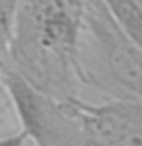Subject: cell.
Segmentation results:
<instances>
[{
    "mask_svg": "<svg viewBox=\"0 0 142 146\" xmlns=\"http://www.w3.org/2000/svg\"><path fill=\"white\" fill-rule=\"evenodd\" d=\"M27 140V135L21 129H18L11 134H5L0 140V146H26Z\"/></svg>",
    "mask_w": 142,
    "mask_h": 146,
    "instance_id": "7",
    "label": "cell"
},
{
    "mask_svg": "<svg viewBox=\"0 0 142 146\" xmlns=\"http://www.w3.org/2000/svg\"><path fill=\"white\" fill-rule=\"evenodd\" d=\"M80 47L89 49L80 64L82 84L107 90L113 99L142 102V46L119 26L102 0H84Z\"/></svg>",
    "mask_w": 142,
    "mask_h": 146,
    "instance_id": "2",
    "label": "cell"
},
{
    "mask_svg": "<svg viewBox=\"0 0 142 146\" xmlns=\"http://www.w3.org/2000/svg\"><path fill=\"white\" fill-rule=\"evenodd\" d=\"M84 0H20L2 66L58 99H78V49Z\"/></svg>",
    "mask_w": 142,
    "mask_h": 146,
    "instance_id": "1",
    "label": "cell"
},
{
    "mask_svg": "<svg viewBox=\"0 0 142 146\" xmlns=\"http://www.w3.org/2000/svg\"><path fill=\"white\" fill-rule=\"evenodd\" d=\"M87 146H142V102L112 99L89 104L80 99Z\"/></svg>",
    "mask_w": 142,
    "mask_h": 146,
    "instance_id": "4",
    "label": "cell"
},
{
    "mask_svg": "<svg viewBox=\"0 0 142 146\" xmlns=\"http://www.w3.org/2000/svg\"><path fill=\"white\" fill-rule=\"evenodd\" d=\"M18 5H20V0H0V36H2V44H5L9 38Z\"/></svg>",
    "mask_w": 142,
    "mask_h": 146,
    "instance_id": "6",
    "label": "cell"
},
{
    "mask_svg": "<svg viewBox=\"0 0 142 146\" xmlns=\"http://www.w3.org/2000/svg\"><path fill=\"white\" fill-rule=\"evenodd\" d=\"M119 26L142 46V2L141 0H102Z\"/></svg>",
    "mask_w": 142,
    "mask_h": 146,
    "instance_id": "5",
    "label": "cell"
},
{
    "mask_svg": "<svg viewBox=\"0 0 142 146\" xmlns=\"http://www.w3.org/2000/svg\"><path fill=\"white\" fill-rule=\"evenodd\" d=\"M2 81L20 129L35 146H87L80 99L50 96L8 66H2Z\"/></svg>",
    "mask_w": 142,
    "mask_h": 146,
    "instance_id": "3",
    "label": "cell"
}]
</instances>
